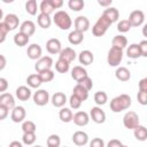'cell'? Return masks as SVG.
<instances>
[{
    "instance_id": "cell-34",
    "label": "cell",
    "mask_w": 147,
    "mask_h": 147,
    "mask_svg": "<svg viewBox=\"0 0 147 147\" xmlns=\"http://www.w3.org/2000/svg\"><path fill=\"white\" fill-rule=\"evenodd\" d=\"M72 116H74V114H72V111H71L69 108L62 107L61 110L59 111V117H60V119H61L62 122H64V123L71 122V121H72Z\"/></svg>"
},
{
    "instance_id": "cell-27",
    "label": "cell",
    "mask_w": 147,
    "mask_h": 147,
    "mask_svg": "<svg viewBox=\"0 0 147 147\" xmlns=\"http://www.w3.org/2000/svg\"><path fill=\"white\" fill-rule=\"evenodd\" d=\"M37 23L40 28L42 29H48L52 24V18L49 17V15H46V14H42L40 13L37 17Z\"/></svg>"
},
{
    "instance_id": "cell-56",
    "label": "cell",
    "mask_w": 147,
    "mask_h": 147,
    "mask_svg": "<svg viewBox=\"0 0 147 147\" xmlns=\"http://www.w3.org/2000/svg\"><path fill=\"white\" fill-rule=\"evenodd\" d=\"M98 3L102 7H110V5L113 3V0H98Z\"/></svg>"
},
{
    "instance_id": "cell-41",
    "label": "cell",
    "mask_w": 147,
    "mask_h": 147,
    "mask_svg": "<svg viewBox=\"0 0 147 147\" xmlns=\"http://www.w3.org/2000/svg\"><path fill=\"white\" fill-rule=\"evenodd\" d=\"M37 137H36V133L33 132H28V133H23L22 136V141L24 145H28V146H31L34 144Z\"/></svg>"
},
{
    "instance_id": "cell-54",
    "label": "cell",
    "mask_w": 147,
    "mask_h": 147,
    "mask_svg": "<svg viewBox=\"0 0 147 147\" xmlns=\"http://www.w3.org/2000/svg\"><path fill=\"white\" fill-rule=\"evenodd\" d=\"M122 145H123V144H122L118 139H111V140L108 141V144H107L106 147H121Z\"/></svg>"
},
{
    "instance_id": "cell-32",
    "label": "cell",
    "mask_w": 147,
    "mask_h": 147,
    "mask_svg": "<svg viewBox=\"0 0 147 147\" xmlns=\"http://www.w3.org/2000/svg\"><path fill=\"white\" fill-rule=\"evenodd\" d=\"M29 40H30V37L24 34V33H22V32H18V33H16L14 36V44L16 46H18V47L25 46L29 42Z\"/></svg>"
},
{
    "instance_id": "cell-9",
    "label": "cell",
    "mask_w": 147,
    "mask_h": 147,
    "mask_svg": "<svg viewBox=\"0 0 147 147\" xmlns=\"http://www.w3.org/2000/svg\"><path fill=\"white\" fill-rule=\"evenodd\" d=\"M25 116H26V111H25V108L22 107V106H15L13 109H11V115H10V118L14 123H21L25 119Z\"/></svg>"
},
{
    "instance_id": "cell-35",
    "label": "cell",
    "mask_w": 147,
    "mask_h": 147,
    "mask_svg": "<svg viewBox=\"0 0 147 147\" xmlns=\"http://www.w3.org/2000/svg\"><path fill=\"white\" fill-rule=\"evenodd\" d=\"M39 9H40V13L46 14V15H51L54 11V8H53V6L51 3V0H42L40 2Z\"/></svg>"
},
{
    "instance_id": "cell-39",
    "label": "cell",
    "mask_w": 147,
    "mask_h": 147,
    "mask_svg": "<svg viewBox=\"0 0 147 147\" xmlns=\"http://www.w3.org/2000/svg\"><path fill=\"white\" fill-rule=\"evenodd\" d=\"M25 10L28 14L30 15H36L37 14V10H38V5H37V1L36 0H28L26 3H25Z\"/></svg>"
},
{
    "instance_id": "cell-12",
    "label": "cell",
    "mask_w": 147,
    "mask_h": 147,
    "mask_svg": "<svg viewBox=\"0 0 147 147\" xmlns=\"http://www.w3.org/2000/svg\"><path fill=\"white\" fill-rule=\"evenodd\" d=\"M77 54L75 52V49H72L71 47H65V48H62L61 52L59 53V59L60 60H63L65 61L67 63H71L75 59H76Z\"/></svg>"
},
{
    "instance_id": "cell-21",
    "label": "cell",
    "mask_w": 147,
    "mask_h": 147,
    "mask_svg": "<svg viewBox=\"0 0 147 147\" xmlns=\"http://www.w3.org/2000/svg\"><path fill=\"white\" fill-rule=\"evenodd\" d=\"M0 105L5 106L6 108H8L9 110L13 109L15 107V99L14 96L8 93V92H5V93H1L0 94Z\"/></svg>"
},
{
    "instance_id": "cell-23",
    "label": "cell",
    "mask_w": 147,
    "mask_h": 147,
    "mask_svg": "<svg viewBox=\"0 0 147 147\" xmlns=\"http://www.w3.org/2000/svg\"><path fill=\"white\" fill-rule=\"evenodd\" d=\"M87 76H88V75H87L86 69L83 68V67H80V65H76V67H74V68L71 69V78L75 79L77 83H78L79 80H82L83 78L87 77Z\"/></svg>"
},
{
    "instance_id": "cell-20",
    "label": "cell",
    "mask_w": 147,
    "mask_h": 147,
    "mask_svg": "<svg viewBox=\"0 0 147 147\" xmlns=\"http://www.w3.org/2000/svg\"><path fill=\"white\" fill-rule=\"evenodd\" d=\"M51 101H52V105H53L54 107H56V108H62V107L65 105V102H67V96H65V94L62 93V92H55V93L52 95Z\"/></svg>"
},
{
    "instance_id": "cell-2",
    "label": "cell",
    "mask_w": 147,
    "mask_h": 147,
    "mask_svg": "<svg viewBox=\"0 0 147 147\" xmlns=\"http://www.w3.org/2000/svg\"><path fill=\"white\" fill-rule=\"evenodd\" d=\"M53 22L55 23V25L57 28H60L61 30H69L72 25V21L70 15L64 11V10H59L54 14L53 17Z\"/></svg>"
},
{
    "instance_id": "cell-1",
    "label": "cell",
    "mask_w": 147,
    "mask_h": 147,
    "mask_svg": "<svg viewBox=\"0 0 147 147\" xmlns=\"http://www.w3.org/2000/svg\"><path fill=\"white\" fill-rule=\"evenodd\" d=\"M132 103L131 96L127 94H119L111 99L110 101V109L114 113H121L127 109Z\"/></svg>"
},
{
    "instance_id": "cell-37",
    "label": "cell",
    "mask_w": 147,
    "mask_h": 147,
    "mask_svg": "<svg viewBox=\"0 0 147 147\" xmlns=\"http://www.w3.org/2000/svg\"><path fill=\"white\" fill-rule=\"evenodd\" d=\"M69 69H70V64L67 63L65 61L59 59V60L55 62V70H56L57 72H60V74H65V72L69 71Z\"/></svg>"
},
{
    "instance_id": "cell-57",
    "label": "cell",
    "mask_w": 147,
    "mask_h": 147,
    "mask_svg": "<svg viewBox=\"0 0 147 147\" xmlns=\"http://www.w3.org/2000/svg\"><path fill=\"white\" fill-rule=\"evenodd\" d=\"M6 64H7V60H6L5 55L0 54V71L6 68Z\"/></svg>"
},
{
    "instance_id": "cell-5",
    "label": "cell",
    "mask_w": 147,
    "mask_h": 147,
    "mask_svg": "<svg viewBox=\"0 0 147 147\" xmlns=\"http://www.w3.org/2000/svg\"><path fill=\"white\" fill-rule=\"evenodd\" d=\"M123 125L129 130H134L139 124V116L137 113L130 110L123 116Z\"/></svg>"
},
{
    "instance_id": "cell-22",
    "label": "cell",
    "mask_w": 147,
    "mask_h": 147,
    "mask_svg": "<svg viewBox=\"0 0 147 147\" xmlns=\"http://www.w3.org/2000/svg\"><path fill=\"white\" fill-rule=\"evenodd\" d=\"M20 32H22V33H24V34L31 37V36L36 32V24H34L32 21H30V20L24 21V22L20 25Z\"/></svg>"
},
{
    "instance_id": "cell-42",
    "label": "cell",
    "mask_w": 147,
    "mask_h": 147,
    "mask_svg": "<svg viewBox=\"0 0 147 147\" xmlns=\"http://www.w3.org/2000/svg\"><path fill=\"white\" fill-rule=\"evenodd\" d=\"M47 147H60L61 145V138L57 134H51L47 138Z\"/></svg>"
},
{
    "instance_id": "cell-45",
    "label": "cell",
    "mask_w": 147,
    "mask_h": 147,
    "mask_svg": "<svg viewBox=\"0 0 147 147\" xmlns=\"http://www.w3.org/2000/svg\"><path fill=\"white\" fill-rule=\"evenodd\" d=\"M77 84H79L80 86H83L86 91H90V90H92V87H93V80L87 76V77H85V78H83L82 80H79Z\"/></svg>"
},
{
    "instance_id": "cell-36",
    "label": "cell",
    "mask_w": 147,
    "mask_h": 147,
    "mask_svg": "<svg viewBox=\"0 0 147 147\" xmlns=\"http://www.w3.org/2000/svg\"><path fill=\"white\" fill-rule=\"evenodd\" d=\"M107 101H108V95H107L106 92H103V91L95 92V94H94V102L98 106H102V105L107 103Z\"/></svg>"
},
{
    "instance_id": "cell-10",
    "label": "cell",
    "mask_w": 147,
    "mask_h": 147,
    "mask_svg": "<svg viewBox=\"0 0 147 147\" xmlns=\"http://www.w3.org/2000/svg\"><path fill=\"white\" fill-rule=\"evenodd\" d=\"M90 116L92 121L96 124H102L106 121V114L100 107H92L90 111Z\"/></svg>"
},
{
    "instance_id": "cell-58",
    "label": "cell",
    "mask_w": 147,
    "mask_h": 147,
    "mask_svg": "<svg viewBox=\"0 0 147 147\" xmlns=\"http://www.w3.org/2000/svg\"><path fill=\"white\" fill-rule=\"evenodd\" d=\"M8 147H23V145H22V142L17 141V140H14V141H11V142L9 144Z\"/></svg>"
},
{
    "instance_id": "cell-47",
    "label": "cell",
    "mask_w": 147,
    "mask_h": 147,
    "mask_svg": "<svg viewBox=\"0 0 147 147\" xmlns=\"http://www.w3.org/2000/svg\"><path fill=\"white\" fill-rule=\"evenodd\" d=\"M8 32H9V30L5 25V23L3 22H0V44H2L6 40V37H7V33Z\"/></svg>"
},
{
    "instance_id": "cell-19",
    "label": "cell",
    "mask_w": 147,
    "mask_h": 147,
    "mask_svg": "<svg viewBox=\"0 0 147 147\" xmlns=\"http://www.w3.org/2000/svg\"><path fill=\"white\" fill-rule=\"evenodd\" d=\"M15 95H16V98L18 100L26 101V100H29L31 98V90H30V87L24 86V85L18 86L16 88V91H15Z\"/></svg>"
},
{
    "instance_id": "cell-50",
    "label": "cell",
    "mask_w": 147,
    "mask_h": 147,
    "mask_svg": "<svg viewBox=\"0 0 147 147\" xmlns=\"http://www.w3.org/2000/svg\"><path fill=\"white\" fill-rule=\"evenodd\" d=\"M139 49H140V53H141V56H147V40H142L140 41L139 44Z\"/></svg>"
},
{
    "instance_id": "cell-13",
    "label": "cell",
    "mask_w": 147,
    "mask_h": 147,
    "mask_svg": "<svg viewBox=\"0 0 147 147\" xmlns=\"http://www.w3.org/2000/svg\"><path fill=\"white\" fill-rule=\"evenodd\" d=\"M71 139H72V142L78 147H83L88 142V136L84 131H76L72 134Z\"/></svg>"
},
{
    "instance_id": "cell-17",
    "label": "cell",
    "mask_w": 147,
    "mask_h": 147,
    "mask_svg": "<svg viewBox=\"0 0 147 147\" xmlns=\"http://www.w3.org/2000/svg\"><path fill=\"white\" fill-rule=\"evenodd\" d=\"M26 54H28V57L31 59V60H39L41 57L42 49H41L40 45H38V44H31L28 47V49H26Z\"/></svg>"
},
{
    "instance_id": "cell-7",
    "label": "cell",
    "mask_w": 147,
    "mask_h": 147,
    "mask_svg": "<svg viewBox=\"0 0 147 147\" xmlns=\"http://www.w3.org/2000/svg\"><path fill=\"white\" fill-rule=\"evenodd\" d=\"M33 102L37 105V106H45L48 103L49 101V93L46 91V90H37V92H34L33 94Z\"/></svg>"
},
{
    "instance_id": "cell-53",
    "label": "cell",
    "mask_w": 147,
    "mask_h": 147,
    "mask_svg": "<svg viewBox=\"0 0 147 147\" xmlns=\"http://www.w3.org/2000/svg\"><path fill=\"white\" fill-rule=\"evenodd\" d=\"M138 88H139V91L147 92V78H142V79L138 83Z\"/></svg>"
},
{
    "instance_id": "cell-59",
    "label": "cell",
    "mask_w": 147,
    "mask_h": 147,
    "mask_svg": "<svg viewBox=\"0 0 147 147\" xmlns=\"http://www.w3.org/2000/svg\"><path fill=\"white\" fill-rule=\"evenodd\" d=\"M2 18H3V11H2V9L0 8V22H1Z\"/></svg>"
},
{
    "instance_id": "cell-31",
    "label": "cell",
    "mask_w": 147,
    "mask_h": 147,
    "mask_svg": "<svg viewBox=\"0 0 147 147\" xmlns=\"http://www.w3.org/2000/svg\"><path fill=\"white\" fill-rule=\"evenodd\" d=\"M126 55H127V57L133 59V60L140 57L141 53H140V49H139V45L138 44H131L126 49Z\"/></svg>"
},
{
    "instance_id": "cell-62",
    "label": "cell",
    "mask_w": 147,
    "mask_h": 147,
    "mask_svg": "<svg viewBox=\"0 0 147 147\" xmlns=\"http://www.w3.org/2000/svg\"><path fill=\"white\" fill-rule=\"evenodd\" d=\"M63 147H68V146H63Z\"/></svg>"
},
{
    "instance_id": "cell-43",
    "label": "cell",
    "mask_w": 147,
    "mask_h": 147,
    "mask_svg": "<svg viewBox=\"0 0 147 147\" xmlns=\"http://www.w3.org/2000/svg\"><path fill=\"white\" fill-rule=\"evenodd\" d=\"M36 130H37V126H36V124L32 122V121H24L23 123H22V131H23V133H28V132H36Z\"/></svg>"
},
{
    "instance_id": "cell-28",
    "label": "cell",
    "mask_w": 147,
    "mask_h": 147,
    "mask_svg": "<svg viewBox=\"0 0 147 147\" xmlns=\"http://www.w3.org/2000/svg\"><path fill=\"white\" fill-rule=\"evenodd\" d=\"M111 45H113L114 47L124 49V48L127 46V39H126V37H124L123 34L115 36V37L113 38V40H111Z\"/></svg>"
},
{
    "instance_id": "cell-15",
    "label": "cell",
    "mask_w": 147,
    "mask_h": 147,
    "mask_svg": "<svg viewBox=\"0 0 147 147\" xmlns=\"http://www.w3.org/2000/svg\"><path fill=\"white\" fill-rule=\"evenodd\" d=\"M3 23L8 28L9 31H13L15 30L16 28H18V24H20V18L17 15L15 14H7L3 18Z\"/></svg>"
},
{
    "instance_id": "cell-3",
    "label": "cell",
    "mask_w": 147,
    "mask_h": 147,
    "mask_svg": "<svg viewBox=\"0 0 147 147\" xmlns=\"http://www.w3.org/2000/svg\"><path fill=\"white\" fill-rule=\"evenodd\" d=\"M113 23L109 21V20H107L105 16H100L99 18H98V21L94 23V25L92 26V33L95 36V37H101V36H103L106 32H107V30H108V28Z\"/></svg>"
},
{
    "instance_id": "cell-29",
    "label": "cell",
    "mask_w": 147,
    "mask_h": 147,
    "mask_svg": "<svg viewBox=\"0 0 147 147\" xmlns=\"http://www.w3.org/2000/svg\"><path fill=\"white\" fill-rule=\"evenodd\" d=\"M26 83L29 85L30 88H38L42 83H41V79L39 77L38 74H32V75H29L28 78H26Z\"/></svg>"
},
{
    "instance_id": "cell-55",
    "label": "cell",
    "mask_w": 147,
    "mask_h": 147,
    "mask_svg": "<svg viewBox=\"0 0 147 147\" xmlns=\"http://www.w3.org/2000/svg\"><path fill=\"white\" fill-rule=\"evenodd\" d=\"M51 3L53 6L54 9H59L63 6V1L62 0H51Z\"/></svg>"
},
{
    "instance_id": "cell-51",
    "label": "cell",
    "mask_w": 147,
    "mask_h": 147,
    "mask_svg": "<svg viewBox=\"0 0 147 147\" xmlns=\"http://www.w3.org/2000/svg\"><path fill=\"white\" fill-rule=\"evenodd\" d=\"M8 86H9L8 80L6 78H3V77H0V92L5 93L7 91V88H8Z\"/></svg>"
},
{
    "instance_id": "cell-11",
    "label": "cell",
    "mask_w": 147,
    "mask_h": 147,
    "mask_svg": "<svg viewBox=\"0 0 147 147\" xmlns=\"http://www.w3.org/2000/svg\"><path fill=\"white\" fill-rule=\"evenodd\" d=\"M74 24H75V30L79 31L82 33L86 32L88 30V28H90V21H88V18L86 16H77L75 18Z\"/></svg>"
},
{
    "instance_id": "cell-26",
    "label": "cell",
    "mask_w": 147,
    "mask_h": 147,
    "mask_svg": "<svg viewBox=\"0 0 147 147\" xmlns=\"http://www.w3.org/2000/svg\"><path fill=\"white\" fill-rule=\"evenodd\" d=\"M68 40H69V42H70L71 45H79V44L84 40V33L74 30V31H71V32L69 33Z\"/></svg>"
},
{
    "instance_id": "cell-24",
    "label": "cell",
    "mask_w": 147,
    "mask_h": 147,
    "mask_svg": "<svg viewBox=\"0 0 147 147\" xmlns=\"http://www.w3.org/2000/svg\"><path fill=\"white\" fill-rule=\"evenodd\" d=\"M102 16H105L107 20H109L111 23H114V22H116V21L118 20V17H119V11H118V9L115 8V7H108V8H106V9L103 10Z\"/></svg>"
},
{
    "instance_id": "cell-40",
    "label": "cell",
    "mask_w": 147,
    "mask_h": 147,
    "mask_svg": "<svg viewBox=\"0 0 147 147\" xmlns=\"http://www.w3.org/2000/svg\"><path fill=\"white\" fill-rule=\"evenodd\" d=\"M38 75H39V77L41 79V83H48V82H52L54 79V71L52 69L41 71Z\"/></svg>"
},
{
    "instance_id": "cell-18",
    "label": "cell",
    "mask_w": 147,
    "mask_h": 147,
    "mask_svg": "<svg viewBox=\"0 0 147 147\" xmlns=\"http://www.w3.org/2000/svg\"><path fill=\"white\" fill-rule=\"evenodd\" d=\"M78 60H79V63L80 64H83V65H90L94 61V55H93V53L91 51L85 49V51H82L79 53Z\"/></svg>"
},
{
    "instance_id": "cell-38",
    "label": "cell",
    "mask_w": 147,
    "mask_h": 147,
    "mask_svg": "<svg viewBox=\"0 0 147 147\" xmlns=\"http://www.w3.org/2000/svg\"><path fill=\"white\" fill-rule=\"evenodd\" d=\"M85 3L83 0H69L68 1V7L74 10V11H80L84 8Z\"/></svg>"
},
{
    "instance_id": "cell-61",
    "label": "cell",
    "mask_w": 147,
    "mask_h": 147,
    "mask_svg": "<svg viewBox=\"0 0 147 147\" xmlns=\"http://www.w3.org/2000/svg\"><path fill=\"white\" fill-rule=\"evenodd\" d=\"M121 147H129V146H125V145H122Z\"/></svg>"
},
{
    "instance_id": "cell-52",
    "label": "cell",
    "mask_w": 147,
    "mask_h": 147,
    "mask_svg": "<svg viewBox=\"0 0 147 147\" xmlns=\"http://www.w3.org/2000/svg\"><path fill=\"white\" fill-rule=\"evenodd\" d=\"M8 113H9V109L6 108L5 106L0 105V121H3L5 118H7Z\"/></svg>"
},
{
    "instance_id": "cell-46",
    "label": "cell",
    "mask_w": 147,
    "mask_h": 147,
    "mask_svg": "<svg viewBox=\"0 0 147 147\" xmlns=\"http://www.w3.org/2000/svg\"><path fill=\"white\" fill-rule=\"evenodd\" d=\"M82 102H83V101H82L78 96L71 94V96H70V99H69V103H70V107H71L72 109H78V108L82 106Z\"/></svg>"
},
{
    "instance_id": "cell-48",
    "label": "cell",
    "mask_w": 147,
    "mask_h": 147,
    "mask_svg": "<svg viewBox=\"0 0 147 147\" xmlns=\"http://www.w3.org/2000/svg\"><path fill=\"white\" fill-rule=\"evenodd\" d=\"M137 99H138V102L142 106L147 105V92H144V91H139L138 94H137Z\"/></svg>"
},
{
    "instance_id": "cell-8",
    "label": "cell",
    "mask_w": 147,
    "mask_h": 147,
    "mask_svg": "<svg viewBox=\"0 0 147 147\" xmlns=\"http://www.w3.org/2000/svg\"><path fill=\"white\" fill-rule=\"evenodd\" d=\"M127 21L130 22L131 26H140L145 21V14L142 10H133L131 11Z\"/></svg>"
},
{
    "instance_id": "cell-33",
    "label": "cell",
    "mask_w": 147,
    "mask_h": 147,
    "mask_svg": "<svg viewBox=\"0 0 147 147\" xmlns=\"http://www.w3.org/2000/svg\"><path fill=\"white\" fill-rule=\"evenodd\" d=\"M72 94L76 95V96H78L82 101H85V100H87V98H88V91H86V90H85L83 86H80L79 84H77V85L74 87Z\"/></svg>"
},
{
    "instance_id": "cell-49",
    "label": "cell",
    "mask_w": 147,
    "mask_h": 147,
    "mask_svg": "<svg viewBox=\"0 0 147 147\" xmlns=\"http://www.w3.org/2000/svg\"><path fill=\"white\" fill-rule=\"evenodd\" d=\"M90 147H106L105 141L101 138H93L90 141Z\"/></svg>"
},
{
    "instance_id": "cell-44",
    "label": "cell",
    "mask_w": 147,
    "mask_h": 147,
    "mask_svg": "<svg viewBox=\"0 0 147 147\" xmlns=\"http://www.w3.org/2000/svg\"><path fill=\"white\" fill-rule=\"evenodd\" d=\"M131 24H130V22L127 21V20H122V21H119L118 22V24H117V30L119 31V32H127V31H130L131 30Z\"/></svg>"
},
{
    "instance_id": "cell-4",
    "label": "cell",
    "mask_w": 147,
    "mask_h": 147,
    "mask_svg": "<svg viewBox=\"0 0 147 147\" xmlns=\"http://www.w3.org/2000/svg\"><path fill=\"white\" fill-rule=\"evenodd\" d=\"M123 60V49L111 46L108 51L107 55V62L110 67H117Z\"/></svg>"
},
{
    "instance_id": "cell-30",
    "label": "cell",
    "mask_w": 147,
    "mask_h": 147,
    "mask_svg": "<svg viewBox=\"0 0 147 147\" xmlns=\"http://www.w3.org/2000/svg\"><path fill=\"white\" fill-rule=\"evenodd\" d=\"M133 134L137 140L139 141H146L147 140V129L144 125H138L133 130Z\"/></svg>"
},
{
    "instance_id": "cell-16",
    "label": "cell",
    "mask_w": 147,
    "mask_h": 147,
    "mask_svg": "<svg viewBox=\"0 0 147 147\" xmlns=\"http://www.w3.org/2000/svg\"><path fill=\"white\" fill-rule=\"evenodd\" d=\"M46 49L49 54H59L62 49L61 41L57 38H52L46 42Z\"/></svg>"
},
{
    "instance_id": "cell-60",
    "label": "cell",
    "mask_w": 147,
    "mask_h": 147,
    "mask_svg": "<svg viewBox=\"0 0 147 147\" xmlns=\"http://www.w3.org/2000/svg\"><path fill=\"white\" fill-rule=\"evenodd\" d=\"M32 147H42V146H40V145H36V146H32Z\"/></svg>"
},
{
    "instance_id": "cell-25",
    "label": "cell",
    "mask_w": 147,
    "mask_h": 147,
    "mask_svg": "<svg viewBox=\"0 0 147 147\" xmlns=\"http://www.w3.org/2000/svg\"><path fill=\"white\" fill-rule=\"evenodd\" d=\"M115 77L121 82H127L131 78V72L125 67H118L115 71Z\"/></svg>"
},
{
    "instance_id": "cell-6",
    "label": "cell",
    "mask_w": 147,
    "mask_h": 147,
    "mask_svg": "<svg viewBox=\"0 0 147 147\" xmlns=\"http://www.w3.org/2000/svg\"><path fill=\"white\" fill-rule=\"evenodd\" d=\"M53 65V59L51 56H41L39 60H37V63L34 65L36 71L39 74L45 70H49Z\"/></svg>"
},
{
    "instance_id": "cell-14",
    "label": "cell",
    "mask_w": 147,
    "mask_h": 147,
    "mask_svg": "<svg viewBox=\"0 0 147 147\" xmlns=\"http://www.w3.org/2000/svg\"><path fill=\"white\" fill-rule=\"evenodd\" d=\"M72 121L77 126H85L90 122V115L86 111H77L72 116Z\"/></svg>"
}]
</instances>
